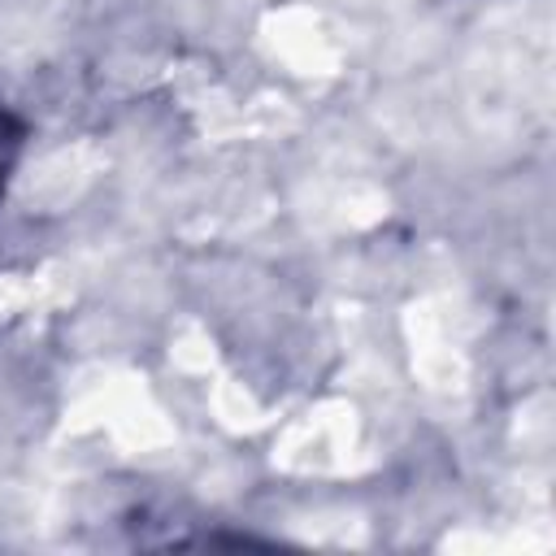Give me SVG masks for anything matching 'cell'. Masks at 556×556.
Here are the masks:
<instances>
[{"mask_svg":"<svg viewBox=\"0 0 556 556\" xmlns=\"http://www.w3.org/2000/svg\"><path fill=\"white\" fill-rule=\"evenodd\" d=\"M17 143H22L17 122H13L9 113H0V187H4V169H9L13 156H17Z\"/></svg>","mask_w":556,"mask_h":556,"instance_id":"cell-1","label":"cell"}]
</instances>
